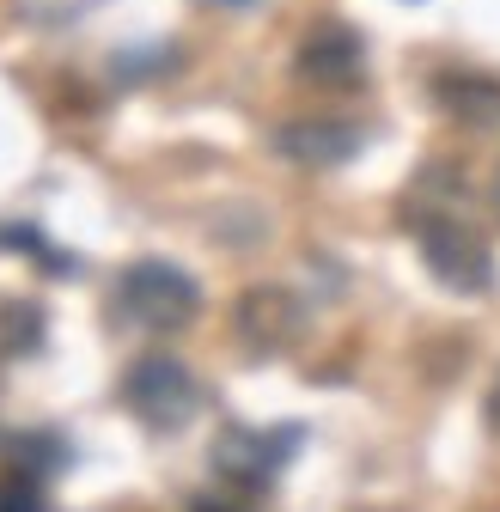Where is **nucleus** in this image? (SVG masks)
<instances>
[{"instance_id":"obj_1","label":"nucleus","mask_w":500,"mask_h":512,"mask_svg":"<svg viewBox=\"0 0 500 512\" xmlns=\"http://www.w3.org/2000/svg\"><path fill=\"white\" fill-rule=\"evenodd\" d=\"M446 171H427V189L440 202H421V214L409 220L421 263L433 269V281L452 287V293H488L494 287V244L476 232L470 214H458V183H440Z\"/></svg>"},{"instance_id":"obj_2","label":"nucleus","mask_w":500,"mask_h":512,"mask_svg":"<svg viewBox=\"0 0 500 512\" xmlns=\"http://www.w3.org/2000/svg\"><path fill=\"white\" fill-rule=\"evenodd\" d=\"M116 311L129 317L135 330H190L196 311H202V287H196L190 269L147 256V263H129V269H122V281H116Z\"/></svg>"},{"instance_id":"obj_3","label":"nucleus","mask_w":500,"mask_h":512,"mask_svg":"<svg viewBox=\"0 0 500 512\" xmlns=\"http://www.w3.org/2000/svg\"><path fill=\"white\" fill-rule=\"evenodd\" d=\"M122 403H129V415L147 421L153 433H177L202 409V384L171 354H141L129 372H122Z\"/></svg>"},{"instance_id":"obj_4","label":"nucleus","mask_w":500,"mask_h":512,"mask_svg":"<svg viewBox=\"0 0 500 512\" xmlns=\"http://www.w3.org/2000/svg\"><path fill=\"white\" fill-rule=\"evenodd\" d=\"M293 445H299V433L293 427H281V433H263V427H220V439H214V470L232 482V488H250V494H263L275 476H281V464L293 458Z\"/></svg>"},{"instance_id":"obj_5","label":"nucleus","mask_w":500,"mask_h":512,"mask_svg":"<svg viewBox=\"0 0 500 512\" xmlns=\"http://www.w3.org/2000/svg\"><path fill=\"white\" fill-rule=\"evenodd\" d=\"M232 330L250 354H287L305 336V305L287 287H244L232 305Z\"/></svg>"},{"instance_id":"obj_6","label":"nucleus","mask_w":500,"mask_h":512,"mask_svg":"<svg viewBox=\"0 0 500 512\" xmlns=\"http://www.w3.org/2000/svg\"><path fill=\"white\" fill-rule=\"evenodd\" d=\"M293 74L305 80V86H324V92H348V86H360V74H366V49H360V37L348 31V25H311L305 31V43H299V55H293Z\"/></svg>"},{"instance_id":"obj_7","label":"nucleus","mask_w":500,"mask_h":512,"mask_svg":"<svg viewBox=\"0 0 500 512\" xmlns=\"http://www.w3.org/2000/svg\"><path fill=\"white\" fill-rule=\"evenodd\" d=\"M275 153L293 165H311V171H330V165H348L360 153V128L342 116H299V122L275 128Z\"/></svg>"},{"instance_id":"obj_8","label":"nucleus","mask_w":500,"mask_h":512,"mask_svg":"<svg viewBox=\"0 0 500 512\" xmlns=\"http://www.w3.org/2000/svg\"><path fill=\"white\" fill-rule=\"evenodd\" d=\"M433 104L458 128H500V80L488 74H433Z\"/></svg>"},{"instance_id":"obj_9","label":"nucleus","mask_w":500,"mask_h":512,"mask_svg":"<svg viewBox=\"0 0 500 512\" xmlns=\"http://www.w3.org/2000/svg\"><path fill=\"white\" fill-rule=\"evenodd\" d=\"M0 342H7L13 354H31L37 342H43V311L37 305H0Z\"/></svg>"},{"instance_id":"obj_10","label":"nucleus","mask_w":500,"mask_h":512,"mask_svg":"<svg viewBox=\"0 0 500 512\" xmlns=\"http://www.w3.org/2000/svg\"><path fill=\"white\" fill-rule=\"evenodd\" d=\"M0 512H43V488H37V476L31 470H7L0 476Z\"/></svg>"},{"instance_id":"obj_11","label":"nucleus","mask_w":500,"mask_h":512,"mask_svg":"<svg viewBox=\"0 0 500 512\" xmlns=\"http://www.w3.org/2000/svg\"><path fill=\"white\" fill-rule=\"evenodd\" d=\"M482 409H488V427L500 433V372H494V384H488V403H482Z\"/></svg>"},{"instance_id":"obj_12","label":"nucleus","mask_w":500,"mask_h":512,"mask_svg":"<svg viewBox=\"0 0 500 512\" xmlns=\"http://www.w3.org/2000/svg\"><path fill=\"white\" fill-rule=\"evenodd\" d=\"M190 512H226V506H214V500H196V506H190Z\"/></svg>"},{"instance_id":"obj_13","label":"nucleus","mask_w":500,"mask_h":512,"mask_svg":"<svg viewBox=\"0 0 500 512\" xmlns=\"http://www.w3.org/2000/svg\"><path fill=\"white\" fill-rule=\"evenodd\" d=\"M494 214H500V177H494Z\"/></svg>"}]
</instances>
